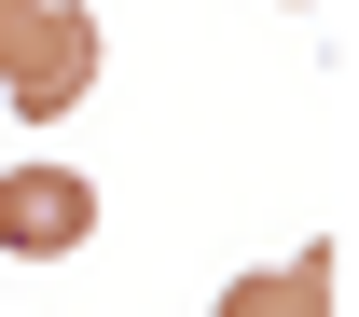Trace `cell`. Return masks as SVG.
<instances>
[{"mask_svg": "<svg viewBox=\"0 0 359 317\" xmlns=\"http://www.w3.org/2000/svg\"><path fill=\"white\" fill-rule=\"evenodd\" d=\"M83 83H97V14L83 0H42V28L0 55V97H14L28 125H55V111H83Z\"/></svg>", "mask_w": 359, "mask_h": 317, "instance_id": "6da1fadb", "label": "cell"}, {"mask_svg": "<svg viewBox=\"0 0 359 317\" xmlns=\"http://www.w3.org/2000/svg\"><path fill=\"white\" fill-rule=\"evenodd\" d=\"M97 234V180L83 166H0V248L14 262H69Z\"/></svg>", "mask_w": 359, "mask_h": 317, "instance_id": "7a4b0ae2", "label": "cell"}, {"mask_svg": "<svg viewBox=\"0 0 359 317\" xmlns=\"http://www.w3.org/2000/svg\"><path fill=\"white\" fill-rule=\"evenodd\" d=\"M28 28H42V0H0V55H14V42H28Z\"/></svg>", "mask_w": 359, "mask_h": 317, "instance_id": "277c9868", "label": "cell"}, {"mask_svg": "<svg viewBox=\"0 0 359 317\" xmlns=\"http://www.w3.org/2000/svg\"><path fill=\"white\" fill-rule=\"evenodd\" d=\"M222 317H332V248H290V262L235 276V290H222Z\"/></svg>", "mask_w": 359, "mask_h": 317, "instance_id": "3957f363", "label": "cell"}]
</instances>
